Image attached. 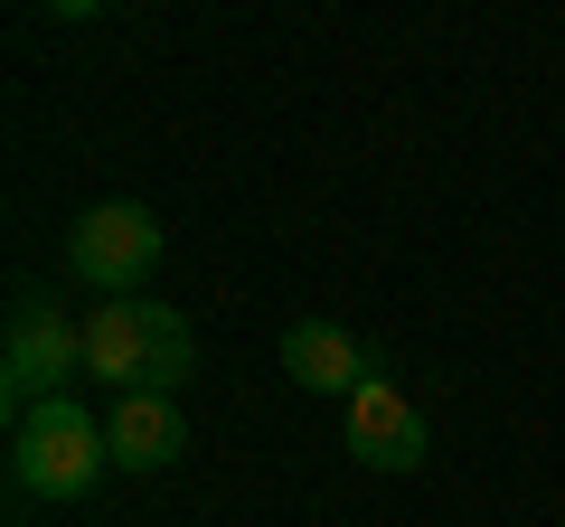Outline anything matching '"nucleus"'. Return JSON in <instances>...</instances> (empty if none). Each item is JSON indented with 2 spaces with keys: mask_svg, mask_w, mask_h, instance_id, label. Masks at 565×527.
I'll return each instance as SVG.
<instances>
[{
  "mask_svg": "<svg viewBox=\"0 0 565 527\" xmlns=\"http://www.w3.org/2000/svg\"><path fill=\"white\" fill-rule=\"evenodd\" d=\"M85 367L114 377L122 396H180V377H199V340L170 302H95Z\"/></svg>",
  "mask_w": 565,
  "mask_h": 527,
  "instance_id": "f257e3e1",
  "label": "nucleus"
},
{
  "mask_svg": "<svg viewBox=\"0 0 565 527\" xmlns=\"http://www.w3.org/2000/svg\"><path fill=\"white\" fill-rule=\"evenodd\" d=\"M104 471H114V443H104V424L76 406V396L29 406L20 433H10V481H20L29 499H85Z\"/></svg>",
  "mask_w": 565,
  "mask_h": 527,
  "instance_id": "f03ea898",
  "label": "nucleus"
},
{
  "mask_svg": "<svg viewBox=\"0 0 565 527\" xmlns=\"http://www.w3.org/2000/svg\"><path fill=\"white\" fill-rule=\"evenodd\" d=\"M151 264H161V217L132 207V198H104L66 226V273L85 292H104V302H141Z\"/></svg>",
  "mask_w": 565,
  "mask_h": 527,
  "instance_id": "7ed1b4c3",
  "label": "nucleus"
},
{
  "mask_svg": "<svg viewBox=\"0 0 565 527\" xmlns=\"http://www.w3.org/2000/svg\"><path fill=\"white\" fill-rule=\"evenodd\" d=\"M66 367H85V330L66 321L57 302L20 292V302H10V358H0V396H10V415L66 396Z\"/></svg>",
  "mask_w": 565,
  "mask_h": 527,
  "instance_id": "20e7f679",
  "label": "nucleus"
},
{
  "mask_svg": "<svg viewBox=\"0 0 565 527\" xmlns=\"http://www.w3.org/2000/svg\"><path fill=\"white\" fill-rule=\"evenodd\" d=\"M349 452H359L367 471H415L424 452H434V424L415 415V396L386 377H367L359 396H349Z\"/></svg>",
  "mask_w": 565,
  "mask_h": 527,
  "instance_id": "39448f33",
  "label": "nucleus"
},
{
  "mask_svg": "<svg viewBox=\"0 0 565 527\" xmlns=\"http://www.w3.org/2000/svg\"><path fill=\"white\" fill-rule=\"evenodd\" d=\"M104 443H114V471H170L189 452V415L180 396H114L104 415Z\"/></svg>",
  "mask_w": 565,
  "mask_h": 527,
  "instance_id": "423d86ee",
  "label": "nucleus"
},
{
  "mask_svg": "<svg viewBox=\"0 0 565 527\" xmlns=\"http://www.w3.org/2000/svg\"><path fill=\"white\" fill-rule=\"evenodd\" d=\"M282 377L311 386V396H359L377 367H367V348L349 340L340 321H292L282 330Z\"/></svg>",
  "mask_w": 565,
  "mask_h": 527,
  "instance_id": "0eeeda50",
  "label": "nucleus"
}]
</instances>
